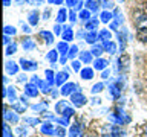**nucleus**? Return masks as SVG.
<instances>
[{
	"label": "nucleus",
	"mask_w": 147,
	"mask_h": 137,
	"mask_svg": "<svg viewBox=\"0 0 147 137\" xmlns=\"http://www.w3.org/2000/svg\"><path fill=\"white\" fill-rule=\"evenodd\" d=\"M25 94L26 96H31V98H37L38 90H37V87L34 84H26L25 85Z\"/></svg>",
	"instance_id": "obj_7"
},
{
	"label": "nucleus",
	"mask_w": 147,
	"mask_h": 137,
	"mask_svg": "<svg viewBox=\"0 0 147 137\" xmlns=\"http://www.w3.org/2000/svg\"><path fill=\"white\" fill-rule=\"evenodd\" d=\"M78 53H80V52H78V46H75V44H74L72 46V47L71 49H69V53H67V58H71V59H74V58H75L77 57V55Z\"/></svg>",
	"instance_id": "obj_33"
},
{
	"label": "nucleus",
	"mask_w": 147,
	"mask_h": 137,
	"mask_svg": "<svg viewBox=\"0 0 147 137\" xmlns=\"http://www.w3.org/2000/svg\"><path fill=\"white\" fill-rule=\"evenodd\" d=\"M23 31H25V32H28V34H29V32H31V27L25 25V26H23Z\"/></svg>",
	"instance_id": "obj_60"
},
{
	"label": "nucleus",
	"mask_w": 147,
	"mask_h": 137,
	"mask_svg": "<svg viewBox=\"0 0 147 137\" xmlns=\"http://www.w3.org/2000/svg\"><path fill=\"white\" fill-rule=\"evenodd\" d=\"M69 136L71 137H83V128L80 126V123H74L69 130Z\"/></svg>",
	"instance_id": "obj_5"
},
{
	"label": "nucleus",
	"mask_w": 147,
	"mask_h": 137,
	"mask_svg": "<svg viewBox=\"0 0 147 137\" xmlns=\"http://www.w3.org/2000/svg\"><path fill=\"white\" fill-rule=\"evenodd\" d=\"M29 2V0H16V5H18V6H20V5H25V3H28Z\"/></svg>",
	"instance_id": "obj_56"
},
{
	"label": "nucleus",
	"mask_w": 147,
	"mask_h": 137,
	"mask_svg": "<svg viewBox=\"0 0 147 137\" xmlns=\"http://www.w3.org/2000/svg\"><path fill=\"white\" fill-rule=\"evenodd\" d=\"M46 108V102L43 104H37V105H32V110H35V111H43Z\"/></svg>",
	"instance_id": "obj_44"
},
{
	"label": "nucleus",
	"mask_w": 147,
	"mask_h": 137,
	"mask_svg": "<svg viewBox=\"0 0 147 137\" xmlns=\"http://www.w3.org/2000/svg\"><path fill=\"white\" fill-rule=\"evenodd\" d=\"M69 46H67V43L66 41H63V43H58V47H57V50L60 53H61V57H67V53H69Z\"/></svg>",
	"instance_id": "obj_16"
},
{
	"label": "nucleus",
	"mask_w": 147,
	"mask_h": 137,
	"mask_svg": "<svg viewBox=\"0 0 147 137\" xmlns=\"http://www.w3.org/2000/svg\"><path fill=\"white\" fill-rule=\"evenodd\" d=\"M136 38L142 41V43H147V27H138Z\"/></svg>",
	"instance_id": "obj_13"
},
{
	"label": "nucleus",
	"mask_w": 147,
	"mask_h": 137,
	"mask_svg": "<svg viewBox=\"0 0 147 137\" xmlns=\"http://www.w3.org/2000/svg\"><path fill=\"white\" fill-rule=\"evenodd\" d=\"M66 17H67V12H66V9L64 8H61L58 11V15H57V21L58 23H63L64 20H66Z\"/></svg>",
	"instance_id": "obj_32"
},
{
	"label": "nucleus",
	"mask_w": 147,
	"mask_h": 137,
	"mask_svg": "<svg viewBox=\"0 0 147 137\" xmlns=\"http://www.w3.org/2000/svg\"><path fill=\"white\" fill-rule=\"evenodd\" d=\"M109 75H110V72L107 70V68H106V70L103 72V76H101V78H104V79H106V78H109Z\"/></svg>",
	"instance_id": "obj_57"
},
{
	"label": "nucleus",
	"mask_w": 147,
	"mask_h": 137,
	"mask_svg": "<svg viewBox=\"0 0 147 137\" xmlns=\"http://www.w3.org/2000/svg\"><path fill=\"white\" fill-rule=\"evenodd\" d=\"M103 87H104L103 82H98V84H95L94 87H92V93H100V91L103 90Z\"/></svg>",
	"instance_id": "obj_41"
},
{
	"label": "nucleus",
	"mask_w": 147,
	"mask_h": 137,
	"mask_svg": "<svg viewBox=\"0 0 147 137\" xmlns=\"http://www.w3.org/2000/svg\"><path fill=\"white\" fill-rule=\"evenodd\" d=\"M63 2H64V0H49L51 5H61Z\"/></svg>",
	"instance_id": "obj_55"
},
{
	"label": "nucleus",
	"mask_w": 147,
	"mask_h": 137,
	"mask_svg": "<svg viewBox=\"0 0 147 137\" xmlns=\"http://www.w3.org/2000/svg\"><path fill=\"white\" fill-rule=\"evenodd\" d=\"M55 134H57L58 137H64V136H66V131H64L63 126H58L57 130H55Z\"/></svg>",
	"instance_id": "obj_46"
},
{
	"label": "nucleus",
	"mask_w": 147,
	"mask_h": 137,
	"mask_svg": "<svg viewBox=\"0 0 147 137\" xmlns=\"http://www.w3.org/2000/svg\"><path fill=\"white\" fill-rule=\"evenodd\" d=\"M38 20H40V14L37 11H32L29 12V15H28V21H29L31 26H37L38 25Z\"/></svg>",
	"instance_id": "obj_8"
},
{
	"label": "nucleus",
	"mask_w": 147,
	"mask_h": 137,
	"mask_svg": "<svg viewBox=\"0 0 147 137\" xmlns=\"http://www.w3.org/2000/svg\"><path fill=\"white\" fill-rule=\"evenodd\" d=\"M126 38H127V31L123 29V32H118V41H119V49H121V52L124 50L126 47Z\"/></svg>",
	"instance_id": "obj_9"
},
{
	"label": "nucleus",
	"mask_w": 147,
	"mask_h": 137,
	"mask_svg": "<svg viewBox=\"0 0 147 137\" xmlns=\"http://www.w3.org/2000/svg\"><path fill=\"white\" fill-rule=\"evenodd\" d=\"M66 108H67L66 100H60V102H58L57 105H55V110H57V113H63Z\"/></svg>",
	"instance_id": "obj_35"
},
{
	"label": "nucleus",
	"mask_w": 147,
	"mask_h": 137,
	"mask_svg": "<svg viewBox=\"0 0 147 137\" xmlns=\"http://www.w3.org/2000/svg\"><path fill=\"white\" fill-rule=\"evenodd\" d=\"M31 5H37V6H40L41 3H43V0H29Z\"/></svg>",
	"instance_id": "obj_54"
},
{
	"label": "nucleus",
	"mask_w": 147,
	"mask_h": 137,
	"mask_svg": "<svg viewBox=\"0 0 147 137\" xmlns=\"http://www.w3.org/2000/svg\"><path fill=\"white\" fill-rule=\"evenodd\" d=\"M54 32H55L57 35H60V34H61V26H60V25H55V26H54Z\"/></svg>",
	"instance_id": "obj_51"
},
{
	"label": "nucleus",
	"mask_w": 147,
	"mask_h": 137,
	"mask_svg": "<svg viewBox=\"0 0 147 137\" xmlns=\"http://www.w3.org/2000/svg\"><path fill=\"white\" fill-rule=\"evenodd\" d=\"M64 2H66V5H67V6H71V8H75V6H77V3L80 2V0H64Z\"/></svg>",
	"instance_id": "obj_48"
},
{
	"label": "nucleus",
	"mask_w": 147,
	"mask_h": 137,
	"mask_svg": "<svg viewBox=\"0 0 147 137\" xmlns=\"http://www.w3.org/2000/svg\"><path fill=\"white\" fill-rule=\"evenodd\" d=\"M25 81H26V76H25V75L18 76V82H25Z\"/></svg>",
	"instance_id": "obj_59"
},
{
	"label": "nucleus",
	"mask_w": 147,
	"mask_h": 137,
	"mask_svg": "<svg viewBox=\"0 0 147 137\" xmlns=\"http://www.w3.org/2000/svg\"><path fill=\"white\" fill-rule=\"evenodd\" d=\"M5 35H14V34H16V27H12V26H9V25H6V26H5Z\"/></svg>",
	"instance_id": "obj_40"
},
{
	"label": "nucleus",
	"mask_w": 147,
	"mask_h": 137,
	"mask_svg": "<svg viewBox=\"0 0 147 137\" xmlns=\"http://www.w3.org/2000/svg\"><path fill=\"white\" fill-rule=\"evenodd\" d=\"M41 132H45V134H55V130H54V126H52V123L51 122H46L41 125Z\"/></svg>",
	"instance_id": "obj_17"
},
{
	"label": "nucleus",
	"mask_w": 147,
	"mask_h": 137,
	"mask_svg": "<svg viewBox=\"0 0 147 137\" xmlns=\"http://www.w3.org/2000/svg\"><path fill=\"white\" fill-rule=\"evenodd\" d=\"M96 26H98V18H92V20L86 21V29L89 31V32H92Z\"/></svg>",
	"instance_id": "obj_25"
},
{
	"label": "nucleus",
	"mask_w": 147,
	"mask_h": 137,
	"mask_svg": "<svg viewBox=\"0 0 147 137\" xmlns=\"http://www.w3.org/2000/svg\"><path fill=\"white\" fill-rule=\"evenodd\" d=\"M119 2H123V0H119Z\"/></svg>",
	"instance_id": "obj_62"
},
{
	"label": "nucleus",
	"mask_w": 147,
	"mask_h": 137,
	"mask_svg": "<svg viewBox=\"0 0 147 137\" xmlns=\"http://www.w3.org/2000/svg\"><path fill=\"white\" fill-rule=\"evenodd\" d=\"M78 90L77 85L74 84V82H67V84H64L61 88H60V91H61L63 96H67V94H74V91Z\"/></svg>",
	"instance_id": "obj_4"
},
{
	"label": "nucleus",
	"mask_w": 147,
	"mask_h": 137,
	"mask_svg": "<svg viewBox=\"0 0 147 137\" xmlns=\"http://www.w3.org/2000/svg\"><path fill=\"white\" fill-rule=\"evenodd\" d=\"M8 98H9V100H11V102H14V100H16V98H17V94H16V90H14V87H9L8 88Z\"/></svg>",
	"instance_id": "obj_37"
},
{
	"label": "nucleus",
	"mask_w": 147,
	"mask_h": 137,
	"mask_svg": "<svg viewBox=\"0 0 147 137\" xmlns=\"http://www.w3.org/2000/svg\"><path fill=\"white\" fill-rule=\"evenodd\" d=\"M81 78L83 79H92L94 78V70H92L90 67H86L81 70Z\"/></svg>",
	"instance_id": "obj_23"
},
{
	"label": "nucleus",
	"mask_w": 147,
	"mask_h": 137,
	"mask_svg": "<svg viewBox=\"0 0 147 137\" xmlns=\"http://www.w3.org/2000/svg\"><path fill=\"white\" fill-rule=\"evenodd\" d=\"M71 102L75 105V107H83L86 102H87V99H86V96L80 93V91H77V93H74L71 96Z\"/></svg>",
	"instance_id": "obj_1"
},
{
	"label": "nucleus",
	"mask_w": 147,
	"mask_h": 137,
	"mask_svg": "<svg viewBox=\"0 0 147 137\" xmlns=\"http://www.w3.org/2000/svg\"><path fill=\"white\" fill-rule=\"evenodd\" d=\"M63 27H64V32H63L61 38L66 41V43H67V41H71V40H74V31L69 26H63Z\"/></svg>",
	"instance_id": "obj_14"
},
{
	"label": "nucleus",
	"mask_w": 147,
	"mask_h": 137,
	"mask_svg": "<svg viewBox=\"0 0 147 137\" xmlns=\"http://www.w3.org/2000/svg\"><path fill=\"white\" fill-rule=\"evenodd\" d=\"M112 18H113L112 12H109V11H103V12H101V21H103V23H109Z\"/></svg>",
	"instance_id": "obj_28"
},
{
	"label": "nucleus",
	"mask_w": 147,
	"mask_h": 137,
	"mask_svg": "<svg viewBox=\"0 0 147 137\" xmlns=\"http://www.w3.org/2000/svg\"><path fill=\"white\" fill-rule=\"evenodd\" d=\"M74 113H75V111H74V108H66V110H64V111L61 113L63 114V117H66V119H69V117H71V116H74Z\"/></svg>",
	"instance_id": "obj_42"
},
{
	"label": "nucleus",
	"mask_w": 147,
	"mask_h": 137,
	"mask_svg": "<svg viewBox=\"0 0 147 137\" xmlns=\"http://www.w3.org/2000/svg\"><path fill=\"white\" fill-rule=\"evenodd\" d=\"M98 8H100V5H98V2H95V0H87L86 2V9H89L90 12L98 11Z\"/></svg>",
	"instance_id": "obj_24"
},
{
	"label": "nucleus",
	"mask_w": 147,
	"mask_h": 137,
	"mask_svg": "<svg viewBox=\"0 0 147 137\" xmlns=\"http://www.w3.org/2000/svg\"><path fill=\"white\" fill-rule=\"evenodd\" d=\"M84 40H86L89 44H94L95 41L98 40V34H96L95 31H92V32H87V34H86V38H84Z\"/></svg>",
	"instance_id": "obj_22"
},
{
	"label": "nucleus",
	"mask_w": 147,
	"mask_h": 137,
	"mask_svg": "<svg viewBox=\"0 0 147 137\" xmlns=\"http://www.w3.org/2000/svg\"><path fill=\"white\" fill-rule=\"evenodd\" d=\"M69 20H71V21H74V23L77 21V14H75V11H74V9H72L71 12H69Z\"/></svg>",
	"instance_id": "obj_50"
},
{
	"label": "nucleus",
	"mask_w": 147,
	"mask_h": 137,
	"mask_svg": "<svg viewBox=\"0 0 147 137\" xmlns=\"http://www.w3.org/2000/svg\"><path fill=\"white\" fill-rule=\"evenodd\" d=\"M78 17H80L81 20H84V21H89L90 20V11L89 9H81L80 14H78Z\"/></svg>",
	"instance_id": "obj_30"
},
{
	"label": "nucleus",
	"mask_w": 147,
	"mask_h": 137,
	"mask_svg": "<svg viewBox=\"0 0 147 137\" xmlns=\"http://www.w3.org/2000/svg\"><path fill=\"white\" fill-rule=\"evenodd\" d=\"M103 47H104V52H107L110 55L117 52V44L113 41H106V43H103Z\"/></svg>",
	"instance_id": "obj_10"
},
{
	"label": "nucleus",
	"mask_w": 147,
	"mask_h": 137,
	"mask_svg": "<svg viewBox=\"0 0 147 137\" xmlns=\"http://www.w3.org/2000/svg\"><path fill=\"white\" fill-rule=\"evenodd\" d=\"M26 105L25 104H12V110H16L17 113H25Z\"/></svg>",
	"instance_id": "obj_38"
},
{
	"label": "nucleus",
	"mask_w": 147,
	"mask_h": 137,
	"mask_svg": "<svg viewBox=\"0 0 147 137\" xmlns=\"http://www.w3.org/2000/svg\"><path fill=\"white\" fill-rule=\"evenodd\" d=\"M3 134H5V137H12V132L9 130V125L6 122H5V125H3Z\"/></svg>",
	"instance_id": "obj_43"
},
{
	"label": "nucleus",
	"mask_w": 147,
	"mask_h": 137,
	"mask_svg": "<svg viewBox=\"0 0 147 137\" xmlns=\"http://www.w3.org/2000/svg\"><path fill=\"white\" fill-rule=\"evenodd\" d=\"M5 119H6L8 122H12V123H17V122H18V117H17V114H14V113H9L6 107H5Z\"/></svg>",
	"instance_id": "obj_21"
},
{
	"label": "nucleus",
	"mask_w": 147,
	"mask_h": 137,
	"mask_svg": "<svg viewBox=\"0 0 147 137\" xmlns=\"http://www.w3.org/2000/svg\"><path fill=\"white\" fill-rule=\"evenodd\" d=\"M46 58H48L52 64H55L57 63V58H58V50H49L48 55H46Z\"/></svg>",
	"instance_id": "obj_26"
},
{
	"label": "nucleus",
	"mask_w": 147,
	"mask_h": 137,
	"mask_svg": "<svg viewBox=\"0 0 147 137\" xmlns=\"http://www.w3.org/2000/svg\"><path fill=\"white\" fill-rule=\"evenodd\" d=\"M110 38H112V34H110V31H107V29L100 31V34H98V40H101L103 43H106V41H110Z\"/></svg>",
	"instance_id": "obj_15"
},
{
	"label": "nucleus",
	"mask_w": 147,
	"mask_h": 137,
	"mask_svg": "<svg viewBox=\"0 0 147 137\" xmlns=\"http://www.w3.org/2000/svg\"><path fill=\"white\" fill-rule=\"evenodd\" d=\"M107 66H109V61H107V59H104V58H96L95 63H94V68H95V70H106Z\"/></svg>",
	"instance_id": "obj_6"
},
{
	"label": "nucleus",
	"mask_w": 147,
	"mask_h": 137,
	"mask_svg": "<svg viewBox=\"0 0 147 137\" xmlns=\"http://www.w3.org/2000/svg\"><path fill=\"white\" fill-rule=\"evenodd\" d=\"M25 122L29 123V125H37V123H40L38 119H32V117H25Z\"/></svg>",
	"instance_id": "obj_45"
},
{
	"label": "nucleus",
	"mask_w": 147,
	"mask_h": 137,
	"mask_svg": "<svg viewBox=\"0 0 147 137\" xmlns=\"http://www.w3.org/2000/svg\"><path fill=\"white\" fill-rule=\"evenodd\" d=\"M3 43L8 44V46L11 44V38H9V35H5V37H3Z\"/></svg>",
	"instance_id": "obj_53"
},
{
	"label": "nucleus",
	"mask_w": 147,
	"mask_h": 137,
	"mask_svg": "<svg viewBox=\"0 0 147 137\" xmlns=\"http://www.w3.org/2000/svg\"><path fill=\"white\" fill-rule=\"evenodd\" d=\"M3 5L5 6H9V5H11V0H3Z\"/></svg>",
	"instance_id": "obj_61"
},
{
	"label": "nucleus",
	"mask_w": 147,
	"mask_h": 137,
	"mask_svg": "<svg viewBox=\"0 0 147 137\" xmlns=\"http://www.w3.org/2000/svg\"><path fill=\"white\" fill-rule=\"evenodd\" d=\"M20 64H22V68L25 72H34V70H37V63H34V61H28V59H25V58H22L20 59Z\"/></svg>",
	"instance_id": "obj_3"
},
{
	"label": "nucleus",
	"mask_w": 147,
	"mask_h": 137,
	"mask_svg": "<svg viewBox=\"0 0 147 137\" xmlns=\"http://www.w3.org/2000/svg\"><path fill=\"white\" fill-rule=\"evenodd\" d=\"M80 59L83 63L89 64L92 61V52H80Z\"/></svg>",
	"instance_id": "obj_27"
},
{
	"label": "nucleus",
	"mask_w": 147,
	"mask_h": 137,
	"mask_svg": "<svg viewBox=\"0 0 147 137\" xmlns=\"http://www.w3.org/2000/svg\"><path fill=\"white\" fill-rule=\"evenodd\" d=\"M110 137H124V131L118 125H113L110 128Z\"/></svg>",
	"instance_id": "obj_18"
},
{
	"label": "nucleus",
	"mask_w": 147,
	"mask_h": 137,
	"mask_svg": "<svg viewBox=\"0 0 147 137\" xmlns=\"http://www.w3.org/2000/svg\"><path fill=\"white\" fill-rule=\"evenodd\" d=\"M103 6L106 8V9H112L113 8V3H112V0H103Z\"/></svg>",
	"instance_id": "obj_47"
},
{
	"label": "nucleus",
	"mask_w": 147,
	"mask_h": 137,
	"mask_svg": "<svg viewBox=\"0 0 147 137\" xmlns=\"http://www.w3.org/2000/svg\"><path fill=\"white\" fill-rule=\"evenodd\" d=\"M129 64H130V58H129V55H121L118 59V68L119 70H124V72H127L129 70Z\"/></svg>",
	"instance_id": "obj_2"
},
{
	"label": "nucleus",
	"mask_w": 147,
	"mask_h": 137,
	"mask_svg": "<svg viewBox=\"0 0 147 137\" xmlns=\"http://www.w3.org/2000/svg\"><path fill=\"white\" fill-rule=\"evenodd\" d=\"M17 52V44L16 43H12V44H9L8 47H6V55H12V53H16Z\"/></svg>",
	"instance_id": "obj_39"
},
{
	"label": "nucleus",
	"mask_w": 147,
	"mask_h": 137,
	"mask_svg": "<svg viewBox=\"0 0 147 137\" xmlns=\"http://www.w3.org/2000/svg\"><path fill=\"white\" fill-rule=\"evenodd\" d=\"M90 52H92V55H95L96 58H100V57H101V53L104 52V47H103V46H96V44H95L94 47H92Z\"/></svg>",
	"instance_id": "obj_29"
},
{
	"label": "nucleus",
	"mask_w": 147,
	"mask_h": 137,
	"mask_svg": "<svg viewBox=\"0 0 147 137\" xmlns=\"http://www.w3.org/2000/svg\"><path fill=\"white\" fill-rule=\"evenodd\" d=\"M109 91L112 93L113 98H118V96H119V91H121V88H119L117 84H113V85H110V87H109Z\"/></svg>",
	"instance_id": "obj_34"
},
{
	"label": "nucleus",
	"mask_w": 147,
	"mask_h": 137,
	"mask_svg": "<svg viewBox=\"0 0 147 137\" xmlns=\"http://www.w3.org/2000/svg\"><path fill=\"white\" fill-rule=\"evenodd\" d=\"M46 81H48L49 85L55 84V75H54L52 70H46Z\"/></svg>",
	"instance_id": "obj_31"
},
{
	"label": "nucleus",
	"mask_w": 147,
	"mask_h": 137,
	"mask_svg": "<svg viewBox=\"0 0 147 137\" xmlns=\"http://www.w3.org/2000/svg\"><path fill=\"white\" fill-rule=\"evenodd\" d=\"M5 67H6V72L11 73V75H16V73L18 72V66L14 61H6L5 63Z\"/></svg>",
	"instance_id": "obj_12"
},
{
	"label": "nucleus",
	"mask_w": 147,
	"mask_h": 137,
	"mask_svg": "<svg viewBox=\"0 0 147 137\" xmlns=\"http://www.w3.org/2000/svg\"><path fill=\"white\" fill-rule=\"evenodd\" d=\"M38 35L41 37V38H45V41H46L48 44H52V43H54V35L51 34L49 31H41Z\"/></svg>",
	"instance_id": "obj_19"
},
{
	"label": "nucleus",
	"mask_w": 147,
	"mask_h": 137,
	"mask_svg": "<svg viewBox=\"0 0 147 137\" xmlns=\"http://www.w3.org/2000/svg\"><path fill=\"white\" fill-rule=\"evenodd\" d=\"M80 61H72V68H74V72H80Z\"/></svg>",
	"instance_id": "obj_49"
},
{
	"label": "nucleus",
	"mask_w": 147,
	"mask_h": 137,
	"mask_svg": "<svg viewBox=\"0 0 147 137\" xmlns=\"http://www.w3.org/2000/svg\"><path fill=\"white\" fill-rule=\"evenodd\" d=\"M38 85H40V88H41L43 93H49V91H51V85L48 84V81H40Z\"/></svg>",
	"instance_id": "obj_36"
},
{
	"label": "nucleus",
	"mask_w": 147,
	"mask_h": 137,
	"mask_svg": "<svg viewBox=\"0 0 147 137\" xmlns=\"http://www.w3.org/2000/svg\"><path fill=\"white\" fill-rule=\"evenodd\" d=\"M81 8H83V2H78V3H77V6L74 8V9H80V11H81Z\"/></svg>",
	"instance_id": "obj_58"
},
{
	"label": "nucleus",
	"mask_w": 147,
	"mask_h": 137,
	"mask_svg": "<svg viewBox=\"0 0 147 137\" xmlns=\"http://www.w3.org/2000/svg\"><path fill=\"white\" fill-rule=\"evenodd\" d=\"M49 17H51V9H46V11L43 12V18H45V20H48Z\"/></svg>",
	"instance_id": "obj_52"
},
{
	"label": "nucleus",
	"mask_w": 147,
	"mask_h": 137,
	"mask_svg": "<svg viewBox=\"0 0 147 137\" xmlns=\"http://www.w3.org/2000/svg\"><path fill=\"white\" fill-rule=\"evenodd\" d=\"M22 46H23V49H25V50L35 49V43H34V40H32V38H25V40H23V43H22Z\"/></svg>",
	"instance_id": "obj_20"
},
{
	"label": "nucleus",
	"mask_w": 147,
	"mask_h": 137,
	"mask_svg": "<svg viewBox=\"0 0 147 137\" xmlns=\"http://www.w3.org/2000/svg\"><path fill=\"white\" fill-rule=\"evenodd\" d=\"M67 78H69V75H67L66 72H60V73H57V75H55V84H57V85L64 84V82L67 81Z\"/></svg>",
	"instance_id": "obj_11"
}]
</instances>
